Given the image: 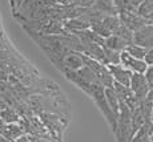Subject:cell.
<instances>
[{"label":"cell","mask_w":153,"mask_h":142,"mask_svg":"<svg viewBox=\"0 0 153 142\" xmlns=\"http://www.w3.org/2000/svg\"><path fill=\"white\" fill-rule=\"evenodd\" d=\"M88 96H91L93 98V101L96 102V105H97V108L100 109V112L104 114L107 122L109 124L112 132L114 133L116 125H117V116L112 112V109L109 108V105H108L107 100H105V88L102 87L101 84H92L91 85V90H89V94H88Z\"/></svg>","instance_id":"6da1fadb"},{"label":"cell","mask_w":153,"mask_h":142,"mask_svg":"<svg viewBox=\"0 0 153 142\" xmlns=\"http://www.w3.org/2000/svg\"><path fill=\"white\" fill-rule=\"evenodd\" d=\"M81 55H83V53H81ZM83 61H84L85 67H88L93 72V75L96 76V78L99 80V82L102 87L104 88L113 87V78H112L107 65L100 63L97 60H93V58H91V57H87V56H84V55H83Z\"/></svg>","instance_id":"7a4b0ae2"},{"label":"cell","mask_w":153,"mask_h":142,"mask_svg":"<svg viewBox=\"0 0 153 142\" xmlns=\"http://www.w3.org/2000/svg\"><path fill=\"white\" fill-rule=\"evenodd\" d=\"M129 89L134 94V97H136V100L139 101V104L145 100L148 92L151 90L148 84H146L145 77H144V75H141V73H132L131 82H129Z\"/></svg>","instance_id":"3957f363"},{"label":"cell","mask_w":153,"mask_h":142,"mask_svg":"<svg viewBox=\"0 0 153 142\" xmlns=\"http://www.w3.org/2000/svg\"><path fill=\"white\" fill-rule=\"evenodd\" d=\"M117 17L119 21L133 33L146 25L145 19L139 16L136 12H117Z\"/></svg>","instance_id":"277c9868"},{"label":"cell","mask_w":153,"mask_h":142,"mask_svg":"<svg viewBox=\"0 0 153 142\" xmlns=\"http://www.w3.org/2000/svg\"><path fill=\"white\" fill-rule=\"evenodd\" d=\"M120 65H123L131 73H141V75H144L146 68H148V64L144 60L132 57L126 52H121V55H120Z\"/></svg>","instance_id":"5b68a950"},{"label":"cell","mask_w":153,"mask_h":142,"mask_svg":"<svg viewBox=\"0 0 153 142\" xmlns=\"http://www.w3.org/2000/svg\"><path fill=\"white\" fill-rule=\"evenodd\" d=\"M83 67H84L83 55H81L80 52L71 51L63 57L59 69H60L61 72H63V70H72V72H76V70H79Z\"/></svg>","instance_id":"8992f818"},{"label":"cell","mask_w":153,"mask_h":142,"mask_svg":"<svg viewBox=\"0 0 153 142\" xmlns=\"http://www.w3.org/2000/svg\"><path fill=\"white\" fill-rule=\"evenodd\" d=\"M133 44L153 49V25H145L133 33Z\"/></svg>","instance_id":"52a82bcc"},{"label":"cell","mask_w":153,"mask_h":142,"mask_svg":"<svg viewBox=\"0 0 153 142\" xmlns=\"http://www.w3.org/2000/svg\"><path fill=\"white\" fill-rule=\"evenodd\" d=\"M108 70H109L113 82L123 85V87H129V82H131L132 73L128 69H125L123 65H107Z\"/></svg>","instance_id":"ba28073f"},{"label":"cell","mask_w":153,"mask_h":142,"mask_svg":"<svg viewBox=\"0 0 153 142\" xmlns=\"http://www.w3.org/2000/svg\"><path fill=\"white\" fill-rule=\"evenodd\" d=\"M91 8L97 13L102 15L104 17L117 15V10L113 4V0H93V4Z\"/></svg>","instance_id":"9c48e42d"},{"label":"cell","mask_w":153,"mask_h":142,"mask_svg":"<svg viewBox=\"0 0 153 142\" xmlns=\"http://www.w3.org/2000/svg\"><path fill=\"white\" fill-rule=\"evenodd\" d=\"M24 133H25L24 128L22 125H19V124H5L3 126V129L0 130V135L11 142H15L19 137H22Z\"/></svg>","instance_id":"30bf717a"},{"label":"cell","mask_w":153,"mask_h":142,"mask_svg":"<svg viewBox=\"0 0 153 142\" xmlns=\"http://www.w3.org/2000/svg\"><path fill=\"white\" fill-rule=\"evenodd\" d=\"M126 45H129V43H126L125 40L120 39V37L114 36V35H111V36L107 37L104 41L105 48L112 49V51H116V52H124Z\"/></svg>","instance_id":"8fae6325"},{"label":"cell","mask_w":153,"mask_h":142,"mask_svg":"<svg viewBox=\"0 0 153 142\" xmlns=\"http://www.w3.org/2000/svg\"><path fill=\"white\" fill-rule=\"evenodd\" d=\"M117 12H136L139 3L136 0H113Z\"/></svg>","instance_id":"7c38bea8"},{"label":"cell","mask_w":153,"mask_h":142,"mask_svg":"<svg viewBox=\"0 0 153 142\" xmlns=\"http://www.w3.org/2000/svg\"><path fill=\"white\" fill-rule=\"evenodd\" d=\"M105 100H107L108 105L112 109L114 114L119 117V109H120V100L117 94L114 93L113 88H105Z\"/></svg>","instance_id":"4fadbf2b"},{"label":"cell","mask_w":153,"mask_h":142,"mask_svg":"<svg viewBox=\"0 0 153 142\" xmlns=\"http://www.w3.org/2000/svg\"><path fill=\"white\" fill-rule=\"evenodd\" d=\"M0 118L4 124H17L20 121V117L17 112L11 106H5L1 112H0Z\"/></svg>","instance_id":"5bb4252c"},{"label":"cell","mask_w":153,"mask_h":142,"mask_svg":"<svg viewBox=\"0 0 153 142\" xmlns=\"http://www.w3.org/2000/svg\"><path fill=\"white\" fill-rule=\"evenodd\" d=\"M128 55H131L132 57H134V58H139V60H144L145 58V55H146V52H148V49L146 48H144V47H140V45H137V44H129V45H126V48H125V51Z\"/></svg>","instance_id":"9a60e30c"},{"label":"cell","mask_w":153,"mask_h":142,"mask_svg":"<svg viewBox=\"0 0 153 142\" xmlns=\"http://www.w3.org/2000/svg\"><path fill=\"white\" fill-rule=\"evenodd\" d=\"M91 31H93L96 35H99L100 37H102V39H107V37L111 36V31L108 29V27L105 25V23L102 21V20H99V21H95L92 23L89 27Z\"/></svg>","instance_id":"2e32d148"},{"label":"cell","mask_w":153,"mask_h":142,"mask_svg":"<svg viewBox=\"0 0 153 142\" xmlns=\"http://www.w3.org/2000/svg\"><path fill=\"white\" fill-rule=\"evenodd\" d=\"M104 48V64L105 65H119L120 64V55L121 52H116V51H112V49Z\"/></svg>","instance_id":"e0dca14e"},{"label":"cell","mask_w":153,"mask_h":142,"mask_svg":"<svg viewBox=\"0 0 153 142\" xmlns=\"http://www.w3.org/2000/svg\"><path fill=\"white\" fill-rule=\"evenodd\" d=\"M112 35H114V36H117V37H120V39L125 40L126 43H129V44L133 43V32H131L128 28H125L121 23H120L119 27L114 29Z\"/></svg>","instance_id":"ac0fdd59"},{"label":"cell","mask_w":153,"mask_h":142,"mask_svg":"<svg viewBox=\"0 0 153 142\" xmlns=\"http://www.w3.org/2000/svg\"><path fill=\"white\" fill-rule=\"evenodd\" d=\"M136 13L141 17H148L151 13H153V0H143L137 7Z\"/></svg>","instance_id":"d6986e66"},{"label":"cell","mask_w":153,"mask_h":142,"mask_svg":"<svg viewBox=\"0 0 153 142\" xmlns=\"http://www.w3.org/2000/svg\"><path fill=\"white\" fill-rule=\"evenodd\" d=\"M144 77L146 80V84H148L149 89H153V67H148L144 73Z\"/></svg>","instance_id":"ffe728a7"},{"label":"cell","mask_w":153,"mask_h":142,"mask_svg":"<svg viewBox=\"0 0 153 142\" xmlns=\"http://www.w3.org/2000/svg\"><path fill=\"white\" fill-rule=\"evenodd\" d=\"M144 61H145V63L148 64V67L153 65V49H148V52H146Z\"/></svg>","instance_id":"44dd1931"},{"label":"cell","mask_w":153,"mask_h":142,"mask_svg":"<svg viewBox=\"0 0 153 142\" xmlns=\"http://www.w3.org/2000/svg\"><path fill=\"white\" fill-rule=\"evenodd\" d=\"M15 142H35V138H33V137H31V135H28V134H25V133H24V134H23L22 137H19V138H17V140L15 141Z\"/></svg>","instance_id":"7402d4cb"},{"label":"cell","mask_w":153,"mask_h":142,"mask_svg":"<svg viewBox=\"0 0 153 142\" xmlns=\"http://www.w3.org/2000/svg\"><path fill=\"white\" fill-rule=\"evenodd\" d=\"M145 21L146 25H153V13H151L148 17H145Z\"/></svg>","instance_id":"603a6c76"},{"label":"cell","mask_w":153,"mask_h":142,"mask_svg":"<svg viewBox=\"0 0 153 142\" xmlns=\"http://www.w3.org/2000/svg\"><path fill=\"white\" fill-rule=\"evenodd\" d=\"M5 106H8V105H7V104H5L4 101H3V100H0V112H1L3 109L5 108Z\"/></svg>","instance_id":"cb8c5ba5"},{"label":"cell","mask_w":153,"mask_h":142,"mask_svg":"<svg viewBox=\"0 0 153 142\" xmlns=\"http://www.w3.org/2000/svg\"><path fill=\"white\" fill-rule=\"evenodd\" d=\"M0 142H11V141L5 140V138H4V137H1V135H0Z\"/></svg>","instance_id":"d4e9b609"},{"label":"cell","mask_w":153,"mask_h":142,"mask_svg":"<svg viewBox=\"0 0 153 142\" xmlns=\"http://www.w3.org/2000/svg\"><path fill=\"white\" fill-rule=\"evenodd\" d=\"M4 125H5V124L3 122V121H1V118H0V130L3 129V126H4Z\"/></svg>","instance_id":"484cf974"},{"label":"cell","mask_w":153,"mask_h":142,"mask_svg":"<svg viewBox=\"0 0 153 142\" xmlns=\"http://www.w3.org/2000/svg\"><path fill=\"white\" fill-rule=\"evenodd\" d=\"M65 1H67V4H73V1H75V0H65Z\"/></svg>","instance_id":"4316f807"},{"label":"cell","mask_w":153,"mask_h":142,"mask_svg":"<svg viewBox=\"0 0 153 142\" xmlns=\"http://www.w3.org/2000/svg\"><path fill=\"white\" fill-rule=\"evenodd\" d=\"M151 124H153V108H152V113H151Z\"/></svg>","instance_id":"83f0119b"},{"label":"cell","mask_w":153,"mask_h":142,"mask_svg":"<svg viewBox=\"0 0 153 142\" xmlns=\"http://www.w3.org/2000/svg\"><path fill=\"white\" fill-rule=\"evenodd\" d=\"M136 1H137V3H139V4H140V3H141V1H143V0H136Z\"/></svg>","instance_id":"f1b7e54d"}]
</instances>
